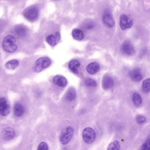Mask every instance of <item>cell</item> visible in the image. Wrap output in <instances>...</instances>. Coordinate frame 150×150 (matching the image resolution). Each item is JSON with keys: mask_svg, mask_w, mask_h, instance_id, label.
I'll return each instance as SVG.
<instances>
[{"mask_svg": "<svg viewBox=\"0 0 150 150\" xmlns=\"http://www.w3.org/2000/svg\"><path fill=\"white\" fill-rule=\"evenodd\" d=\"M16 39L13 35L7 36L5 37L2 42V46L5 51L8 53H12L16 51L17 45L15 44Z\"/></svg>", "mask_w": 150, "mask_h": 150, "instance_id": "obj_1", "label": "cell"}, {"mask_svg": "<svg viewBox=\"0 0 150 150\" xmlns=\"http://www.w3.org/2000/svg\"><path fill=\"white\" fill-rule=\"evenodd\" d=\"M51 60L48 57H43L38 59L35 63L34 70L36 72H39L50 65Z\"/></svg>", "mask_w": 150, "mask_h": 150, "instance_id": "obj_2", "label": "cell"}, {"mask_svg": "<svg viewBox=\"0 0 150 150\" xmlns=\"http://www.w3.org/2000/svg\"><path fill=\"white\" fill-rule=\"evenodd\" d=\"M82 139L85 143L92 144L95 140L96 134L93 129L90 127L85 128L82 133Z\"/></svg>", "mask_w": 150, "mask_h": 150, "instance_id": "obj_3", "label": "cell"}, {"mask_svg": "<svg viewBox=\"0 0 150 150\" xmlns=\"http://www.w3.org/2000/svg\"><path fill=\"white\" fill-rule=\"evenodd\" d=\"M74 133L73 128L71 126H68L61 134L60 140L63 144H67L72 138Z\"/></svg>", "mask_w": 150, "mask_h": 150, "instance_id": "obj_4", "label": "cell"}, {"mask_svg": "<svg viewBox=\"0 0 150 150\" xmlns=\"http://www.w3.org/2000/svg\"><path fill=\"white\" fill-rule=\"evenodd\" d=\"M25 18L30 22H35L38 20L39 16L38 8L36 7L29 8L24 14Z\"/></svg>", "mask_w": 150, "mask_h": 150, "instance_id": "obj_5", "label": "cell"}, {"mask_svg": "<svg viewBox=\"0 0 150 150\" xmlns=\"http://www.w3.org/2000/svg\"><path fill=\"white\" fill-rule=\"evenodd\" d=\"M121 51L125 55L132 56L135 53V50L132 44L129 41H125L121 47Z\"/></svg>", "mask_w": 150, "mask_h": 150, "instance_id": "obj_6", "label": "cell"}, {"mask_svg": "<svg viewBox=\"0 0 150 150\" xmlns=\"http://www.w3.org/2000/svg\"><path fill=\"white\" fill-rule=\"evenodd\" d=\"M133 22L131 19L126 15L122 14L120 16V26L122 30L131 28Z\"/></svg>", "mask_w": 150, "mask_h": 150, "instance_id": "obj_7", "label": "cell"}, {"mask_svg": "<svg viewBox=\"0 0 150 150\" xmlns=\"http://www.w3.org/2000/svg\"><path fill=\"white\" fill-rule=\"evenodd\" d=\"M103 23L109 28H112L115 25V22L110 11L106 10L103 15Z\"/></svg>", "mask_w": 150, "mask_h": 150, "instance_id": "obj_8", "label": "cell"}, {"mask_svg": "<svg viewBox=\"0 0 150 150\" xmlns=\"http://www.w3.org/2000/svg\"><path fill=\"white\" fill-rule=\"evenodd\" d=\"M10 108L7 101L5 98L0 99V115L6 116L10 113Z\"/></svg>", "mask_w": 150, "mask_h": 150, "instance_id": "obj_9", "label": "cell"}, {"mask_svg": "<svg viewBox=\"0 0 150 150\" xmlns=\"http://www.w3.org/2000/svg\"><path fill=\"white\" fill-rule=\"evenodd\" d=\"M114 80L111 76L108 74H106L103 76L102 85L104 90H108L114 86Z\"/></svg>", "mask_w": 150, "mask_h": 150, "instance_id": "obj_10", "label": "cell"}, {"mask_svg": "<svg viewBox=\"0 0 150 150\" xmlns=\"http://www.w3.org/2000/svg\"><path fill=\"white\" fill-rule=\"evenodd\" d=\"M15 131L11 128H6L2 132V137L6 140H10L15 137Z\"/></svg>", "mask_w": 150, "mask_h": 150, "instance_id": "obj_11", "label": "cell"}, {"mask_svg": "<svg viewBox=\"0 0 150 150\" xmlns=\"http://www.w3.org/2000/svg\"><path fill=\"white\" fill-rule=\"evenodd\" d=\"M129 76L132 80L135 82H138L142 80L143 75L139 68H135L129 73Z\"/></svg>", "mask_w": 150, "mask_h": 150, "instance_id": "obj_12", "label": "cell"}, {"mask_svg": "<svg viewBox=\"0 0 150 150\" xmlns=\"http://www.w3.org/2000/svg\"><path fill=\"white\" fill-rule=\"evenodd\" d=\"M53 82L57 86L61 87H65L67 85V81L64 77L61 75H57L53 78Z\"/></svg>", "mask_w": 150, "mask_h": 150, "instance_id": "obj_13", "label": "cell"}, {"mask_svg": "<svg viewBox=\"0 0 150 150\" xmlns=\"http://www.w3.org/2000/svg\"><path fill=\"white\" fill-rule=\"evenodd\" d=\"M100 66L96 62H93L88 65L86 67V71L89 74H93L99 71Z\"/></svg>", "mask_w": 150, "mask_h": 150, "instance_id": "obj_14", "label": "cell"}, {"mask_svg": "<svg viewBox=\"0 0 150 150\" xmlns=\"http://www.w3.org/2000/svg\"><path fill=\"white\" fill-rule=\"evenodd\" d=\"M80 66V64L79 62L75 59H74V60L70 61L69 62V65H68L70 70L75 74H79L78 68Z\"/></svg>", "mask_w": 150, "mask_h": 150, "instance_id": "obj_15", "label": "cell"}, {"mask_svg": "<svg viewBox=\"0 0 150 150\" xmlns=\"http://www.w3.org/2000/svg\"><path fill=\"white\" fill-rule=\"evenodd\" d=\"M24 108L21 103L15 104L14 107V113L16 116L20 117L22 116L24 113Z\"/></svg>", "mask_w": 150, "mask_h": 150, "instance_id": "obj_16", "label": "cell"}, {"mask_svg": "<svg viewBox=\"0 0 150 150\" xmlns=\"http://www.w3.org/2000/svg\"><path fill=\"white\" fill-rule=\"evenodd\" d=\"M76 94L75 89L74 88L71 87L68 89L66 94V99L68 101L73 100L76 97Z\"/></svg>", "mask_w": 150, "mask_h": 150, "instance_id": "obj_17", "label": "cell"}, {"mask_svg": "<svg viewBox=\"0 0 150 150\" xmlns=\"http://www.w3.org/2000/svg\"><path fill=\"white\" fill-rule=\"evenodd\" d=\"M19 65V62L16 59H12L8 61L6 64L5 67L7 69L9 70H14L18 67Z\"/></svg>", "mask_w": 150, "mask_h": 150, "instance_id": "obj_18", "label": "cell"}, {"mask_svg": "<svg viewBox=\"0 0 150 150\" xmlns=\"http://www.w3.org/2000/svg\"><path fill=\"white\" fill-rule=\"evenodd\" d=\"M73 37L75 40H82L84 38V35L82 31L78 29H75L72 31V33Z\"/></svg>", "mask_w": 150, "mask_h": 150, "instance_id": "obj_19", "label": "cell"}, {"mask_svg": "<svg viewBox=\"0 0 150 150\" xmlns=\"http://www.w3.org/2000/svg\"><path fill=\"white\" fill-rule=\"evenodd\" d=\"M46 41L51 46H55L59 42V40L57 39L56 36L53 35H50L46 37Z\"/></svg>", "mask_w": 150, "mask_h": 150, "instance_id": "obj_20", "label": "cell"}, {"mask_svg": "<svg viewBox=\"0 0 150 150\" xmlns=\"http://www.w3.org/2000/svg\"><path fill=\"white\" fill-rule=\"evenodd\" d=\"M150 79L149 78L146 79L143 81L142 85V88L143 91L146 93L150 92Z\"/></svg>", "mask_w": 150, "mask_h": 150, "instance_id": "obj_21", "label": "cell"}, {"mask_svg": "<svg viewBox=\"0 0 150 150\" xmlns=\"http://www.w3.org/2000/svg\"><path fill=\"white\" fill-rule=\"evenodd\" d=\"M17 35L21 37L25 36L27 34V29L22 26H18L15 29Z\"/></svg>", "mask_w": 150, "mask_h": 150, "instance_id": "obj_22", "label": "cell"}, {"mask_svg": "<svg viewBox=\"0 0 150 150\" xmlns=\"http://www.w3.org/2000/svg\"><path fill=\"white\" fill-rule=\"evenodd\" d=\"M132 101L134 105L139 106L142 103V99L141 96L139 94L135 93L132 96Z\"/></svg>", "mask_w": 150, "mask_h": 150, "instance_id": "obj_23", "label": "cell"}, {"mask_svg": "<svg viewBox=\"0 0 150 150\" xmlns=\"http://www.w3.org/2000/svg\"><path fill=\"white\" fill-rule=\"evenodd\" d=\"M120 149V144L117 140L110 143L108 147V150H119Z\"/></svg>", "mask_w": 150, "mask_h": 150, "instance_id": "obj_24", "label": "cell"}, {"mask_svg": "<svg viewBox=\"0 0 150 150\" xmlns=\"http://www.w3.org/2000/svg\"><path fill=\"white\" fill-rule=\"evenodd\" d=\"M84 84L87 87H96L97 86L96 81L91 79V78H87L84 80Z\"/></svg>", "mask_w": 150, "mask_h": 150, "instance_id": "obj_25", "label": "cell"}, {"mask_svg": "<svg viewBox=\"0 0 150 150\" xmlns=\"http://www.w3.org/2000/svg\"><path fill=\"white\" fill-rule=\"evenodd\" d=\"M48 149H49V147L48 145L45 142H41L38 147V150H48Z\"/></svg>", "mask_w": 150, "mask_h": 150, "instance_id": "obj_26", "label": "cell"}, {"mask_svg": "<svg viewBox=\"0 0 150 150\" xmlns=\"http://www.w3.org/2000/svg\"><path fill=\"white\" fill-rule=\"evenodd\" d=\"M141 149L146 150V149H150V138L147 139L145 142L141 146Z\"/></svg>", "mask_w": 150, "mask_h": 150, "instance_id": "obj_27", "label": "cell"}, {"mask_svg": "<svg viewBox=\"0 0 150 150\" xmlns=\"http://www.w3.org/2000/svg\"><path fill=\"white\" fill-rule=\"evenodd\" d=\"M136 121L138 123L142 124L145 122L146 118L143 116L139 115L137 116V117H136Z\"/></svg>", "mask_w": 150, "mask_h": 150, "instance_id": "obj_28", "label": "cell"}]
</instances>
